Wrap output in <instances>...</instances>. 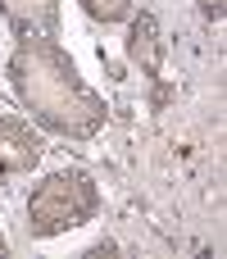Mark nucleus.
Here are the masks:
<instances>
[{
	"instance_id": "nucleus-1",
	"label": "nucleus",
	"mask_w": 227,
	"mask_h": 259,
	"mask_svg": "<svg viewBox=\"0 0 227 259\" xmlns=\"http://www.w3.org/2000/svg\"><path fill=\"white\" fill-rule=\"evenodd\" d=\"M205 5V14H214V18H223V0H200Z\"/></svg>"
}]
</instances>
